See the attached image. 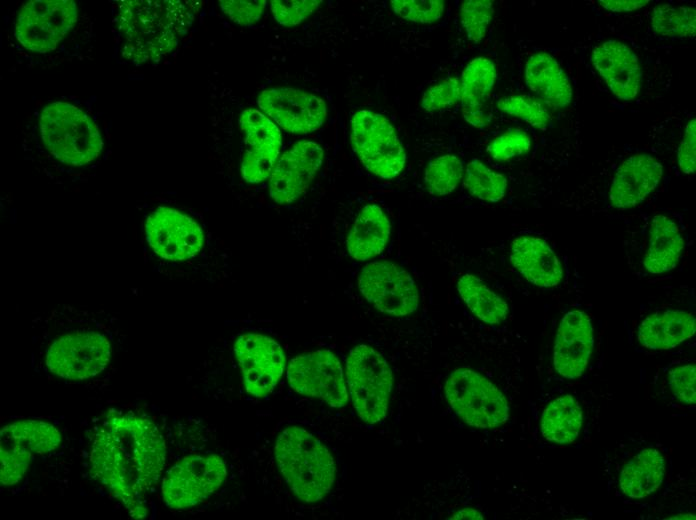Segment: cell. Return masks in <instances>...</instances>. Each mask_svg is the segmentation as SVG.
I'll list each match as a JSON object with an SVG mask.
<instances>
[{
	"label": "cell",
	"mask_w": 696,
	"mask_h": 520,
	"mask_svg": "<svg viewBox=\"0 0 696 520\" xmlns=\"http://www.w3.org/2000/svg\"><path fill=\"white\" fill-rule=\"evenodd\" d=\"M696 366H678L669 372V385L675 397L686 404L696 403Z\"/></svg>",
	"instance_id": "60d3db41"
},
{
	"label": "cell",
	"mask_w": 696,
	"mask_h": 520,
	"mask_svg": "<svg viewBox=\"0 0 696 520\" xmlns=\"http://www.w3.org/2000/svg\"><path fill=\"white\" fill-rule=\"evenodd\" d=\"M591 61L611 92L621 100H632L640 92L642 70L635 53L618 40L597 45Z\"/></svg>",
	"instance_id": "ffe728a7"
},
{
	"label": "cell",
	"mask_w": 696,
	"mask_h": 520,
	"mask_svg": "<svg viewBox=\"0 0 696 520\" xmlns=\"http://www.w3.org/2000/svg\"><path fill=\"white\" fill-rule=\"evenodd\" d=\"M594 346V330L589 316L579 310L561 319L554 343L553 365L564 378L581 376L588 366Z\"/></svg>",
	"instance_id": "d6986e66"
},
{
	"label": "cell",
	"mask_w": 696,
	"mask_h": 520,
	"mask_svg": "<svg viewBox=\"0 0 696 520\" xmlns=\"http://www.w3.org/2000/svg\"><path fill=\"white\" fill-rule=\"evenodd\" d=\"M497 77L494 62L476 57L465 67L460 78L462 111L483 110Z\"/></svg>",
	"instance_id": "f546056e"
},
{
	"label": "cell",
	"mask_w": 696,
	"mask_h": 520,
	"mask_svg": "<svg viewBox=\"0 0 696 520\" xmlns=\"http://www.w3.org/2000/svg\"><path fill=\"white\" fill-rule=\"evenodd\" d=\"M275 457L294 495L308 503L323 499L335 481L336 466L329 449L299 427L284 429L275 444Z\"/></svg>",
	"instance_id": "277c9868"
},
{
	"label": "cell",
	"mask_w": 696,
	"mask_h": 520,
	"mask_svg": "<svg viewBox=\"0 0 696 520\" xmlns=\"http://www.w3.org/2000/svg\"><path fill=\"white\" fill-rule=\"evenodd\" d=\"M531 147L530 136L521 129H509L494 138L487 152L497 161H507L525 154Z\"/></svg>",
	"instance_id": "8d00e7d4"
},
{
	"label": "cell",
	"mask_w": 696,
	"mask_h": 520,
	"mask_svg": "<svg viewBox=\"0 0 696 520\" xmlns=\"http://www.w3.org/2000/svg\"><path fill=\"white\" fill-rule=\"evenodd\" d=\"M528 88L548 107H567L573 97L571 83L559 63L546 52L533 54L525 66Z\"/></svg>",
	"instance_id": "603a6c76"
},
{
	"label": "cell",
	"mask_w": 696,
	"mask_h": 520,
	"mask_svg": "<svg viewBox=\"0 0 696 520\" xmlns=\"http://www.w3.org/2000/svg\"><path fill=\"white\" fill-rule=\"evenodd\" d=\"M346 381L355 410L365 423L386 417L393 372L379 352L365 344L354 347L346 359Z\"/></svg>",
	"instance_id": "ba28073f"
},
{
	"label": "cell",
	"mask_w": 696,
	"mask_h": 520,
	"mask_svg": "<svg viewBox=\"0 0 696 520\" xmlns=\"http://www.w3.org/2000/svg\"><path fill=\"white\" fill-rule=\"evenodd\" d=\"M391 6L400 18L420 24L434 23L444 12L441 0H393Z\"/></svg>",
	"instance_id": "d590c367"
},
{
	"label": "cell",
	"mask_w": 696,
	"mask_h": 520,
	"mask_svg": "<svg viewBox=\"0 0 696 520\" xmlns=\"http://www.w3.org/2000/svg\"><path fill=\"white\" fill-rule=\"evenodd\" d=\"M663 166L648 154L628 157L617 168L609 189L611 205L620 210L640 204L659 185Z\"/></svg>",
	"instance_id": "44dd1931"
},
{
	"label": "cell",
	"mask_w": 696,
	"mask_h": 520,
	"mask_svg": "<svg viewBox=\"0 0 696 520\" xmlns=\"http://www.w3.org/2000/svg\"><path fill=\"white\" fill-rule=\"evenodd\" d=\"M224 460L216 454L189 455L164 475L161 496L171 509H186L208 499L225 481Z\"/></svg>",
	"instance_id": "30bf717a"
},
{
	"label": "cell",
	"mask_w": 696,
	"mask_h": 520,
	"mask_svg": "<svg viewBox=\"0 0 696 520\" xmlns=\"http://www.w3.org/2000/svg\"><path fill=\"white\" fill-rule=\"evenodd\" d=\"M89 475L134 519L148 515L149 495L163 474L167 447L147 414L111 409L96 420L86 444Z\"/></svg>",
	"instance_id": "6da1fadb"
},
{
	"label": "cell",
	"mask_w": 696,
	"mask_h": 520,
	"mask_svg": "<svg viewBox=\"0 0 696 520\" xmlns=\"http://www.w3.org/2000/svg\"><path fill=\"white\" fill-rule=\"evenodd\" d=\"M288 382L302 395L318 398L331 407L340 408L348 402L342 366L328 350H318L293 358L287 368Z\"/></svg>",
	"instance_id": "5bb4252c"
},
{
	"label": "cell",
	"mask_w": 696,
	"mask_h": 520,
	"mask_svg": "<svg viewBox=\"0 0 696 520\" xmlns=\"http://www.w3.org/2000/svg\"><path fill=\"white\" fill-rule=\"evenodd\" d=\"M222 11L233 22L249 26L256 23L262 16L267 5L265 0H223L219 2Z\"/></svg>",
	"instance_id": "ab89813d"
},
{
	"label": "cell",
	"mask_w": 696,
	"mask_h": 520,
	"mask_svg": "<svg viewBox=\"0 0 696 520\" xmlns=\"http://www.w3.org/2000/svg\"><path fill=\"white\" fill-rule=\"evenodd\" d=\"M42 141L57 162L73 168L87 166L99 158L103 140L96 124L75 105L54 102L39 118Z\"/></svg>",
	"instance_id": "8992f818"
},
{
	"label": "cell",
	"mask_w": 696,
	"mask_h": 520,
	"mask_svg": "<svg viewBox=\"0 0 696 520\" xmlns=\"http://www.w3.org/2000/svg\"><path fill=\"white\" fill-rule=\"evenodd\" d=\"M320 4L321 1L317 0H273L270 1V8L279 24L291 27L307 19L319 8Z\"/></svg>",
	"instance_id": "f35d334b"
},
{
	"label": "cell",
	"mask_w": 696,
	"mask_h": 520,
	"mask_svg": "<svg viewBox=\"0 0 696 520\" xmlns=\"http://www.w3.org/2000/svg\"><path fill=\"white\" fill-rule=\"evenodd\" d=\"M66 444L58 426L47 420L20 419L0 431V481L4 487L24 484L31 468L52 460Z\"/></svg>",
	"instance_id": "5b68a950"
},
{
	"label": "cell",
	"mask_w": 696,
	"mask_h": 520,
	"mask_svg": "<svg viewBox=\"0 0 696 520\" xmlns=\"http://www.w3.org/2000/svg\"><path fill=\"white\" fill-rule=\"evenodd\" d=\"M684 249V239L678 225L663 214L652 217L648 247L644 256L645 269L652 274L668 272L677 265Z\"/></svg>",
	"instance_id": "484cf974"
},
{
	"label": "cell",
	"mask_w": 696,
	"mask_h": 520,
	"mask_svg": "<svg viewBox=\"0 0 696 520\" xmlns=\"http://www.w3.org/2000/svg\"><path fill=\"white\" fill-rule=\"evenodd\" d=\"M144 235L149 250L168 262L195 258L205 241L201 226L193 218L163 206L156 208L146 218Z\"/></svg>",
	"instance_id": "7c38bea8"
},
{
	"label": "cell",
	"mask_w": 696,
	"mask_h": 520,
	"mask_svg": "<svg viewBox=\"0 0 696 520\" xmlns=\"http://www.w3.org/2000/svg\"><path fill=\"white\" fill-rule=\"evenodd\" d=\"M258 106L282 129L295 134L318 130L327 117V106L319 96L289 87L263 90Z\"/></svg>",
	"instance_id": "9a60e30c"
},
{
	"label": "cell",
	"mask_w": 696,
	"mask_h": 520,
	"mask_svg": "<svg viewBox=\"0 0 696 520\" xmlns=\"http://www.w3.org/2000/svg\"><path fill=\"white\" fill-rule=\"evenodd\" d=\"M77 5L71 0H32L19 10L15 37L27 50H54L76 24Z\"/></svg>",
	"instance_id": "8fae6325"
},
{
	"label": "cell",
	"mask_w": 696,
	"mask_h": 520,
	"mask_svg": "<svg viewBox=\"0 0 696 520\" xmlns=\"http://www.w3.org/2000/svg\"><path fill=\"white\" fill-rule=\"evenodd\" d=\"M234 352L248 393L256 397L268 395L284 372L281 346L268 336L248 333L237 338Z\"/></svg>",
	"instance_id": "2e32d148"
},
{
	"label": "cell",
	"mask_w": 696,
	"mask_h": 520,
	"mask_svg": "<svg viewBox=\"0 0 696 520\" xmlns=\"http://www.w3.org/2000/svg\"><path fill=\"white\" fill-rule=\"evenodd\" d=\"M583 423V412L578 401L571 395L551 401L541 416L542 436L557 444L573 442L579 435Z\"/></svg>",
	"instance_id": "83f0119b"
},
{
	"label": "cell",
	"mask_w": 696,
	"mask_h": 520,
	"mask_svg": "<svg viewBox=\"0 0 696 520\" xmlns=\"http://www.w3.org/2000/svg\"><path fill=\"white\" fill-rule=\"evenodd\" d=\"M363 297L382 313L403 317L419 306L416 284L407 271L390 261L366 264L358 276Z\"/></svg>",
	"instance_id": "4fadbf2b"
},
{
	"label": "cell",
	"mask_w": 696,
	"mask_h": 520,
	"mask_svg": "<svg viewBox=\"0 0 696 520\" xmlns=\"http://www.w3.org/2000/svg\"><path fill=\"white\" fill-rule=\"evenodd\" d=\"M696 331L694 316L683 310H666L647 316L638 327L639 343L651 350L671 349Z\"/></svg>",
	"instance_id": "cb8c5ba5"
},
{
	"label": "cell",
	"mask_w": 696,
	"mask_h": 520,
	"mask_svg": "<svg viewBox=\"0 0 696 520\" xmlns=\"http://www.w3.org/2000/svg\"><path fill=\"white\" fill-rule=\"evenodd\" d=\"M665 475V459L654 448L639 452L621 470L619 485L622 492L633 499L644 498L655 492Z\"/></svg>",
	"instance_id": "4316f807"
},
{
	"label": "cell",
	"mask_w": 696,
	"mask_h": 520,
	"mask_svg": "<svg viewBox=\"0 0 696 520\" xmlns=\"http://www.w3.org/2000/svg\"><path fill=\"white\" fill-rule=\"evenodd\" d=\"M600 6L611 12H632L646 6L648 0H600Z\"/></svg>",
	"instance_id": "7bdbcfd3"
},
{
	"label": "cell",
	"mask_w": 696,
	"mask_h": 520,
	"mask_svg": "<svg viewBox=\"0 0 696 520\" xmlns=\"http://www.w3.org/2000/svg\"><path fill=\"white\" fill-rule=\"evenodd\" d=\"M510 262L526 280L538 287H555L563 277L558 257L539 237L515 238L510 246Z\"/></svg>",
	"instance_id": "7402d4cb"
},
{
	"label": "cell",
	"mask_w": 696,
	"mask_h": 520,
	"mask_svg": "<svg viewBox=\"0 0 696 520\" xmlns=\"http://www.w3.org/2000/svg\"><path fill=\"white\" fill-rule=\"evenodd\" d=\"M463 185L472 196L494 203L505 196L507 179L480 160L472 159L466 166Z\"/></svg>",
	"instance_id": "1f68e13d"
},
{
	"label": "cell",
	"mask_w": 696,
	"mask_h": 520,
	"mask_svg": "<svg viewBox=\"0 0 696 520\" xmlns=\"http://www.w3.org/2000/svg\"><path fill=\"white\" fill-rule=\"evenodd\" d=\"M240 128L245 136L241 162L242 178L257 184L270 177L281 148V133L276 124L256 109L240 114Z\"/></svg>",
	"instance_id": "ac0fdd59"
},
{
	"label": "cell",
	"mask_w": 696,
	"mask_h": 520,
	"mask_svg": "<svg viewBox=\"0 0 696 520\" xmlns=\"http://www.w3.org/2000/svg\"><path fill=\"white\" fill-rule=\"evenodd\" d=\"M463 176V163L453 154H445L432 159L424 174L428 191L434 195H447L453 192Z\"/></svg>",
	"instance_id": "d6a6232c"
},
{
	"label": "cell",
	"mask_w": 696,
	"mask_h": 520,
	"mask_svg": "<svg viewBox=\"0 0 696 520\" xmlns=\"http://www.w3.org/2000/svg\"><path fill=\"white\" fill-rule=\"evenodd\" d=\"M350 139L357 157L372 174L391 179L402 172L406 154L395 128L383 115L357 111L351 119Z\"/></svg>",
	"instance_id": "9c48e42d"
},
{
	"label": "cell",
	"mask_w": 696,
	"mask_h": 520,
	"mask_svg": "<svg viewBox=\"0 0 696 520\" xmlns=\"http://www.w3.org/2000/svg\"><path fill=\"white\" fill-rule=\"evenodd\" d=\"M457 290L469 310L481 321L496 325L506 319L509 312L507 303L478 277L462 275Z\"/></svg>",
	"instance_id": "f1b7e54d"
},
{
	"label": "cell",
	"mask_w": 696,
	"mask_h": 520,
	"mask_svg": "<svg viewBox=\"0 0 696 520\" xmlns=\"http://www.w3.org/2000/svg\"><path fill=\"white\" fill-rule=\"evenodd\" d=\"M497 106L504 113L522 119L535 128L545 129L549 123V113L544 105L528 96L505 97L498 100Z\"/></svg>",
	"instance_id": "e575fe53"
},
{
	"label": "cell",
	"mask_w": 696,
	"mask_h": 520,
	"mask_svg": "<svg viewBox=\"0 0 696 520\" xmlns=\"http://www.w3.org/2000/svg\"><path fill=\"white\" fill-rule=\"evenodd\" d=\"M390 232L384 211L376 204H368L359 212L347 236V251L355 260L371 259L384 250Z\"/></svg>",
	"instance_id": "d4e9b609"
},
{
	"label": "cell",
	"mask_w": 696,
	"mask_h": 520,
	"mask_svg": "<svg viewBox=\"0 0 696 520\" xmlns=\"http://www.w3.org/2000/svg\"><path fill=\"white\" fill-rule=\"evenodd\" d=\"M447 402L467 425L478 429H494L509 418L505 395L482 374L458 368L447 378L444 386Z\"/></svg>",
	"instance_id": "52a82bcc"
},
{
	"label": "cell",
	"mask_w": 696,
	"mask_h": 520,
	"mask_svg": "<svg viewBox=\"0 0 696 520\" xmlns=\"http://www.w3.org/2000/svg\"><path fill=\"white\" fill-rule=\"evenodd\" d=\"M116 319L104 311L61 305L32 321V365L53 379L84 382L108 371L116 356Z\"/></svg>",
	"instance_id": "7a4b0ae2"
},
{
	"label": "cell",
	"mask_w": 696,
	"mask_h": 520,
	"mask_svg": "<svg viewBox=\"0 0 696 520\" xmlns=\"http://www.w3.org/2000/svg\"><path fill=\"white\" fill-rule=\"evenodd\" d=\"M322 147L310 140L294 143L277 160L269 180L272 200L280 205L290 204L308 189L323 162Z\"/></svg>",
	"instance_id": "e0dca14e"
},
{
	"label": "cell",
	"mask_w": 696,
	"mask_h": 520,
	"mask_svg": "<svg viewBox=\"0 0 696 520\" xmlns=\"http://www.w3.org/2000/svg\"><path fill=\"white\" fill-rule=\"evenodd\" d=\"M653 31L668 38H691L696 34V10L690 6L657 5L651 16Z\"/></svg>",
	"instance_id": "4dcf8cb0"
},
{
	"label": "cell",
	"mask_w": 696,
	"mask_h": 520,
	"mask_svg": "<svg viewBox=\"0 0 696 520\" xmlns=\"http://www.w3.org/2000/svg\"><path fill=\"white\" fill-rule=\"evenodd\" d=\"M461 101L460 78L450 77L432 85L423 95L421 106L433 112L447 109Z\"/></svg>",
	"instance_id": "74e56055"
},
{
	"label": "cell",
	"mask_w": 696,
	"mask_h": 520,
	"mask_svg": "<svg viewBox=\"0 0 696 520\" xmlns=\"http://www.w3.org/2000/svg\"><path fill=\"white\" fill-rule=\"evenodd\" d=\"M493 2L490 0H465L460 8V21L467 38L479 43L486 35L493 17Z\"/></svg>",
	"instance_id": "836d02e7"
},
{
	"label": "cell",
	"mask_w": 696,
	"mask_h": 520,
	"mask_svg": "<svg viewBox=\"0 0 696 520\" xmlns=\"http://www.w3.org/2000/svg\"><path fill=\"white\" fill-rule=\"evenodd\" d=\"M122 56L135 63L158 62L188 32L193 13L177 0L120 1L116 15Z\"/></svg>",
	"instance_id": "3957f363"
},
{
	"label": "cell",
	"mask_w": 696,
	"mask_h": 520,
	"mask_svg": "<svg viewBox=\"0 0 696 520\" xmlns=\"http://www.w3.org/2000/svg\"><path fill=\"white\" fill-rule=\"evenodd\" d=\"M450 519H478L482 520L483 515L476 509L463 508L455 512Z\"/></svg>",
	"instance_id": "ee69618b"
},
{
	"label": "cell",
	"mask_w": 696,
	"mask_h": 520,
	"mask_svg": "<svg viewBox=\"0 0 696 520\" xmlns=\"http://www.w3.org/2000/svg\"><path fill=\"white\" fill-rule=\"evenodd\" d=\"M677 161L685 174L695 172L696 162V120L691 119L686 127L677 150Z\"/></svg>",
	"instance_id": "b9f144b4"
}]
</instances>
